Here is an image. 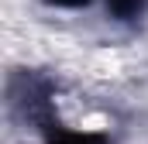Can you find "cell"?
I'll return each instance as SVG.
<instances>
[{"label":"cell","mask_w":148,"mask_h":144,"mask_svg":"<svg viewBox=\"0 0 148 144\" xmlns=\"http://www.w3.org/2000/svg\"><path fill=\"white\" fill-rule=\"evenodd\" d=\"M107 10H110L117 21H134L145 10V0H107Z\"/></svg>","instance_id":"obj_1"},{"label":"cell","mask_w":148,"mask_h":144,"mask_svg":"<svg viewBox=\"0 0 148 144\" xmlns=\"http://www.w3.org/2000/svg\"><path fill=\"white\" fill-rule=\"evenodd\" d=\"M55 144H107V141L97 137V134H62Z\"/></svg>","instance_id":"obj_2"},{"label":"cell","mask_w":148,"mask_h":144,"mask_svg":"<svg viewBox=\"0 0 148 144\" xmlns=\"http://www.w3.org/2000/svg\"><path fill=\"white\" fill-rule=\"evenodd\" d=\"M48 3H55V7H86L90 0H48Z\"/></svg>","instance_id":"obj_3"}]
</instances>
